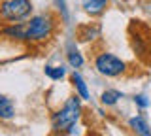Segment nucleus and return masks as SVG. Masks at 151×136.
<instances>
[{
	"mask_svg": "<svg viewBox=\"0 0 151 136\" xmlns=\"http://www.w3.org/2000/svg\"><path fill=\"white\" fill-rule=\"evenodd\" d=\"M85 30H87V34H79V38H81L83 42H87V40H93V36H96L98 32H100V30L96 29V27H94V29H91V27H85Z\"/></svg>",
	"mask_w": 151,
	"mask_h": 136,
	"instance_id": "nucleus-15",
	"label": "nucleus"
},
{
	"mask_svg": "<svg viewBox=\"0 0 151 136\" xmlns=\"http://www.w3.org/2000/svg\"><path fill=\"white\" fill-rule=\"evenodd\" d=\"M57 29V19L53 13H38V15L30 17L27 29V42L30 44H38V42H45L53 36Z\"/></svg>",
	"mask_w": 151,
	"mask_h": 136,
	"instance_id": "nucleus-2",
	"label": "nucleus"
},
{
	"mask_svg": "<svg viewBox=\"0 0 151 136\" xmlns=\"http://www.w3.org/2000/svg\"><path fill=\"white\" fill-rule=\"evenodd\" d=\"M72 83H74L76 91H78V95L81 96L83 100H89V98H91V95H89V89H87V83H85V79L79 76L78 72L72 74Z\"/></svg>",
	"mask_w": 151,
	"mask_h": 136,
	"instance_id": "nucleus-10",
	"label": "nucleus"
},
{
	"mask_svg": "<svg viewBox=\"0 0 151 136\" xmlns=\"http://www.w3.org/2000/svg\"><path fill=\"white\" fill-rule=\"evenodd\" d=\"M79 98H81L79 95L70 96L64 102V106L51 115V129H53V132L63 134V132H70V129H74V125L78 123L79 115H81V100Z\"/></svg>",
	"mask_w": 151,
	"mask_h": 136,
	"instance_id": "nucleus-1",
	"label": "nucleus"
},
{
	"mask_svg": "<svg viewBox=\"0 0 151 136\" xmlns=\"http://www.w3.org/2000/svg\"><path fill=\"white\" fill-rule=\"evenodd\" d=\"M55 2H57V6H59L60 13H63V19L66 21V19H68V13H66V4H64V0H55Z\"/></svg>",
	"mask_w": 151,
	"mask_h": 136,
	"instance_id": "nucleus-16",
	"label": "nucleus"
},
{
	"mask_svg": "<svg viewBox=\"0 0 151 136\" xmlns=\"http://www.w3.org/2000/svg\"><path fill=\"white\" fill-rule=\"evenodd\" d=\"M15 115V106L8 96L0 95V119H12Z\"/></svg>",
	"mask_w": 151,
	"mask_h": 136,
	"instance_id": "nucleus-9",
	"label": "nucleus"
},
{
	"mask_svg": "<svg viewBox=\"0 0 151 136\" xmlns=\"http://www.w3.org/2000/svg\"><path fill=\"white\" fill-rule=\"evenodd\" d=\"M45 76L49 79H53V81H59V79H63L66 76V70L63 66H51V64H47V66L44 68Z\"/></svg>",
	"mask_w": 151,
	"mask_h": 136,
	"instance_id": "nucleus-12",
	"label": "nucleus"
},
{
	"mask_svg": "<svg viewBox=\"0 0 151 136\" xmlns=\"http://www.w3.org/2000/svg\"><path fill=\"white\" fill-rule=\"evenodd\" d=\"M27 29H28V23H12L9 27H4L0 30V34L6 36V38H12V40H25L27 42Z\"/></svg>",
	"mask_w": 151,
	"mask_h": 136,
	"instance_id": "nucleus-6",
	"label": "nucleus"
},
{
	"mask_svg": "<svg viewBox=\"0 0 151 136\" xmlns=\"http://www.w3.org/2000/svg\"><path fill=\"white\" fill-rule=\"evenodd\" d=\"M32 2L30 0H4L0 4V17L9 23H21L30 17Z\"/></svg>",
	"mask_w": 151,
	"mask_h": 136,
	"instance_id": "nucleus-3",
	"label": "nucleus"
},
{
	"mask_svg": "<svg viewBox=\"0 0 151 136\" xmlns=\"http://www.w3.org/2000/svg\"><path fill=\"white\" fill-rule=\"evenodd\" d=\"M110 0H81L83 10L89 13V15H100V13L108 8Z\"/></svg>",
	"mask_w": 151,
	"mask_h": 136,
	"instance_id": "nucleus-7",
	"label": "nucleus"
},
{
	"mask_svg": "<svg viewBox=\"0 0 151 136\" xmlns=\"http://www.w3.org/2000/svg\"><path fill=\"white\" fill-rule=\"evenodd\" d=\"M129 125H130V129L134 130V132L138 134V136H151V129H149L147 121H145V119H144V117H142V115L130 117Z\"/></svg>",
	"mask_w": 151,
	"mask_h": 136,
	"instance_id": "nucleus-8",
	"label": "nucleus"
},
{
	"mask_svg": "<svg viewBox=\"0 0 151 136\" xmlns=\"http://www.w3.org/2000/svg\"><path fill=\"white\" fill-rule=\"evenodd\" d=\"M134 104L138 106V108H142V110H145V108H149L151 100H149L145 95H136V96H134Z\"/></svg>",
	"mask_w": 151,
	"mask_h": 136,
	"instance_id": "nucleus-14",
	"label": "nucleus"
},
{
	"mask_svg": "<svg viewBox=\"0 0 151 136\" xmlns=\"http://www.w3.org/2000/svg\"><path fill=\"white\" fill-rule=\"evenodd\" d=\"M132 47H134L136 55L142 60H147L151 63V40L142 36L140 32H136V36H132Z\"/></svg>",
	"mask_w": 151,
	"mask_h": 136,
	"instance_id": "nucleus-5",
	"label": "nucleus"
},
{
	"mask_svg": "<svg viewBox=\"0 0 151 136\" xmlns=\"http://www.w3.org/2000/svg\"><path fill=\"white\" fill-rule=\"evenodd\" d=\"M94 68L98 70V74H102L106 78H117L121 74H125L127 64L111 53H98L94 57Z\"/></svg>",
	"mask_w": 151,
	"mask_h": 136,
	"instance_id": "nucleus-4",
	"label": "nucleus"
},
{
	"mask_svg": "<svg viewBox=\"0 0 151 136\" xmlns=\"http://www.w3.org/2000/svg\"><path fill=\"white\" fill-rule=\"evenodd\" d=\"M66 57H68V64L72 68H81L83 66V57H81V53H79L78 49L70 47L68 53H66Z\"/></svg>",
	"mask_w": 151,
	"mask_h": 136,
	"instance_id": "nucleus-13",
	"label": "nucleus"
},
{
	"mask_svg": "<svg viewBox=\"0 0 151 136\" xmlns=\"http://www.w3.org/2000/svg\"><path fill=\"white\" fill-rule=\"evenodd\" d=\"M119 98H123V93L121 91H117V89H106V91L102 93L100 100H102L104 106H115Z\"/></svg>",
	"mask_w": 151,
	"mask_h": 136,
	"instance_id": "nucleus-11",
	"label": "nucleus"
}]
</instances>
